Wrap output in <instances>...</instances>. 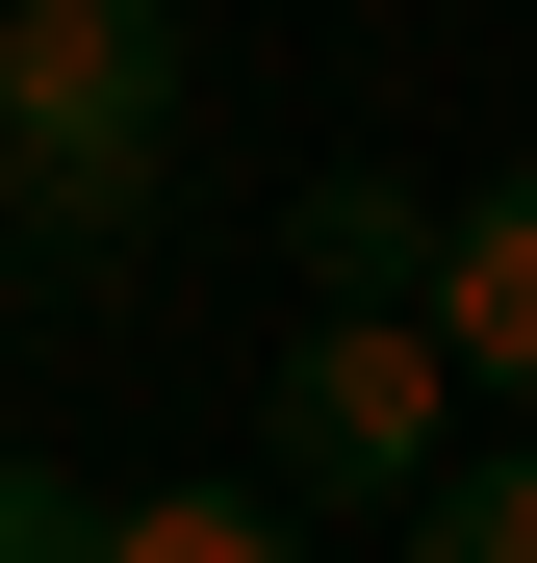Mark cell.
Wrapping results in <instances>:
<instances>
[{"label": "cell", "instance_id": "5", "mask_svg": "<svg viewBox=\"0 0 537 563\" xmlns=\"http://www.w3.org/2000/svg\"><path fill=\"white\" fill-rule=\"evenodd\" d=\"M103 563H307V512H282V487H128Z\"/></svg>", "mask_w": 537, "mask_h": 563}, {"label": "cell", "instance_id": "7", "mask_svg": "<svg viewBox=\"0 0 537 563\" xmlns=\"http://www.w3.org/2000/svg\"><path fill=\"white\" fill-rule=\"evenodd\" d=\"M0 563H103V512H77V461H26V435H0Z\"/></svg>", "mask_w": 537, "mask_h": 563}, {"label": "cell", "instance_id": "2", "mask_svg": "<svg viewBox=\"0 0 537 563\" xmlns=\"http://www.w3.org/2000/svg\"><path fill=\"white\" fill-rule=\"evenodd\" d=\"M154 129H179L154 0H0V179H128Z\"/></svg>", "mask_w": 537, "mask_h": 563}, {"label": "cell", "instance_id": "3", "mask_svg": "<svg viewBox=\"0 0 537 563\" xmlns=\"http://www.w3.org/2000/svg\"><path fill=\"white\" fill-rule=\"evenodd\" d=\"M282 256H307V308H358V333H435V256H461V206H435V179H384V154H333L307 206H282Z\"/></svg>", "mask_w": 537, "mask_h": 563}, {"label": "cell", "instance_id": "6", "mask_svg": "<svg viewBox=\"0 0 537 563\" xmlns=\"http://www.w3.org/2000/svg\"><path fill=\"white\" fill-rule=\"evenodd\" d=\"M410 563H537V435H486V461H461V487H435V512H410Z\"/></svg>", "mask_w": 537, "mask_h": 563}, {"label": "cell", "instance_id": "4", "mask_svg": "<svg viewBox=\"0 0 537 563\" xmlns=\"http://www.w3.org/2000/svg\"><path fill=\"white\" fill-rule=\"evenodd\" d=\"M435 358H461L486 410H537V179L461 206V256H435Z\"/></svg>", "mask_w": 537, "mask_h": 563}, {"label": "cell", "instance_id": "1", "mask_svg": "<svg viewBox=\"0 0 537 563\" xmlns=\"http://www.w3.org/2000/svg\"><path fill=\"white\" fill-rule=\"evenodd\" d=\"M435 410H461V358H435V333L307 308V333H282V512H435V487H461V435H435Z\"/></svg>", "mask_w": 537, "mask_h": 563}]
</instances>
